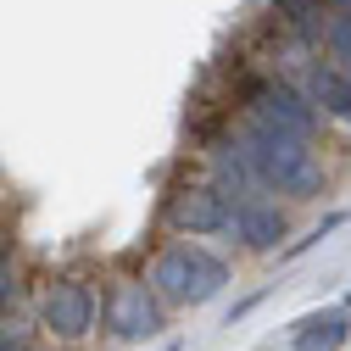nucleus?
I'll return each instance as SVG.
<instances>
[{
  "mask_svg": "<svg viewBox=\"0 0 351 351\" xmlns=\"http://www.w3.org/2000/svg\"><path fill=\"white\" fill-rule=\"evenodd\" d=\"M329 6H351V0H329Z\"/></svg>",
  "mask_w": 351,
  "mask_h": 351,
  "instance_id": "obj_16",
  "label": "nucleus"
},
{
  "mask_svg": "<svg viewBox=\"0 0 351 351\" xmlns=\"http://www.w3.org/2000/svg\"><path fill=\"white\" fill-rule=\"evenodd\" d=\"M318 45H329L335 67L351 73V6H335V17H324V39Z\"/></svg>",
  "mask_w": 351,
  "mask_h": 351,
  "instance_id": "obj_11",
  "label": "nucleus"
},
{
  "mask_svg": "<svg viewBox=\"0 0 351 351\" xmlns=\"http://www.w3.org/2000/svg\"><path fill=\"white\" fill-rule=\"evenodd\" d=\"M12 351H34V346H28V340H17V346H12Z\"/></svg>",
  "mask_w": 351,
  "mask_h": 351,
  "instance_id": "obj_15",
  "label": "nucleus"
},
{
  "mask_svg": "<svg viewBox=\"0 0 351 351\" xmlns=\"http://www.w3.org/2000/svg\"><path fill=\"white\" fill-rule=\"evenodd\" d=\"M274 12H279V23L295 34V39H306V45H318L324 39V0H274Z\"/></svg>",
  "mask_w": 351,
  "mask_h": 351,
  "instance_id": "obj_10",
  "label": "nucleus"
},
{
  "mask_svg": "<svg viewBox=\"0 0 351 351\" xmlns=\"http://www.w3.org/2000/svg\"><path fill=\"white\" fill-rule=\"evenodd\" d=\"M145 285L156 290L162 306H201V301H212L217 290L229 285V262L217 251H206L201 240H179V245L156 251Z\"/></svg>",
  "mask_w": 351,
  "mask_h": 351,
  "instance_id": "obj_2",
  "label": "nucleus"
},
{
  "mask_svg": "<svg viewBox=\"0 0 351 351\" xmlns=\"http://www.w3.org/2000/svg\"><path fill=\"white\" fill-rule=\"evenodd\" d=\"M245 117L279 128V134H295V140L318 134V106L306 101L295 84H285V78H251L245 84Z\"/></svg>",
  "mask_w": 351,
  "mask_h": 351,
  "instance_id": "obj_3",
  "label": "nucleus"
},
{
  "mask_svg": "<svg viewBox=\"0 0 351 351\" xmlns=\"http://www.w3.org/2000/svg\"><path fill=\"white\" fill-rule=\"evenodd\" d=\"M17 301V268H12V251L0 245V306Z\"/></svg>",
  "mask_w": 351,
  "mask_h": 351,
  "instance_id": "obj_13",
  "label": "nucleus"
},
{
  "mask_svg": "<svg viewBox=\"0 0 351 351\" xmlns=\"http://www.w3.org/2000/svg\"><path fill=\"white\" fill-rule=\"evenodd\" d=\"M234 195L223 184H184L179 195H167V229H179V234H229L234 223Z\"/></svg>",
  "mask_w": 351,
  "mask_h": 351,
  "instance_id": "obj_5",
  "label": "nucleus"
},
{
  "mask_svg": "<svg viewBox=\"0 0 351 351\" xmlns=\"http://www.w3.org/2000/svg\"><path fill=\"white\" fill-rule=\"evenodd\" d=\"M346 340H351V318L346 313H313V318H301L295 335H290L295 351H340Z\"/></svg>",
  "mask_w": 351,
  "mask_h": 351,
  "instance_id": "obj_9",
  "label": "nucleus"
},
{
  "mask_svg": "<svg viewBox=\"0 0 351 351\" xmlns=\"http://www.w3.org/2000/svg\"><path fill=\"white\" fill-rule=\"evenodd\" d=\"M346 306H351V290H346Z\"/></svg>",
  "mask_w": 351,
  "mask_h": 351,
  "instance_id": "obj_18",
  "label": "nucleus"
},
{
  "mask_svg": "<svg viewBox=\"0 0 351 351\" xmlns=\"http://www.w3.org/2000/svg\"><path fill=\"white\" fill-rule=\"evenodd\" d=\"M162 313H167V306L156 301V290L145 279H112L95 318L117 340H151V335H162Z\"/></svg>",
  "mask_w": 351,
  "mask_h": 351,
  "instance_id": "obj_4",
  "label": "nucleus"
},
{
  "mask_svg": "<svg viewBox=\"0 0 351 351\" xmlns=\"http://www.w3.org/2000/svg\"><path fill=\"white\" fill-rule=\"evenodd\" d=\"M306 101H313L324 117L351 128V73L346 67H313L306 73Z\"/></svg>",
  "mask_w": 351,
  "mask_h": 351,
  "instance_id": "obj_8",
  "label": "nucleus"
},
{
  "mask_svg": "<svg viewBox=\"0 0 351 351\" xmlns=\"http://www.w3.org/2000/svg\"><path fill=\"white\" fill-rule=\"evenodd\" d=\"M12 346H17V335H12V329H0V351H12Z\"/></svg>",
  "mask_w": 351,
  "mask_h": 351,
  "instance_id": "obj_14",
  "label": "nucleus"
},
{
  "mask_svg": "<svg viewBox=\"0 0 351 351\" xmlns=\"http://www.w3.org/2000/svg\"><path fill=\"white\" fill-rule=\"evenodd\" d=\"M229 234H234L245 251H274V245L285 240V212L251 195V201H240V206H234V223H229Z\"/></svg>",
  "mask_w": 351,
  "mask_h": 351,
  "instance_id": "obj_7",
  "label": "nucleus"
},
{
  "mask_svg": "<svg viewBox=\"0 0 351 351\" xmlns=\"http://www.w3.org/2000/svg\"><path fill=\"white\" fill-rule=\"evenodd\" d=\"M340 223H346V212H329V217H324V223H318V229H313V234H306V240H295V245H285V251H279V256H285V262H290V256H301V251H313V245H318V240H329V234H335V229H340Z\"/></svg>",
  "mask_w": 351,
  "mask_h": 351,
  "instance_id": "obj_12",
  "label": "nucleus"
},
{
  "mask_svg": "<svg viewBox=\"0 0 351 351\" xmlns=\"http://www.w3.org/2000/svg\"><path fill=\"white\" fill-rule=\"evenodd\" d=\"M229 145L240 151V162L251 167V179L262 190H279L295 201L324 190V167L313 156V140H295V134H279V128L256 123V117H240L229 128Z\"/></svg>",
  "mask_w": 351,
  "mask_h": 351,
  "instance_id": "obj_1",
  "label": "nucleus"
},
{
  "mask_svg": "<svg viewBox=\"0 0 351 351\" xmlns=\"http://www.w3.org/2000/svg\"><path fill=\"white\" fill-rule=\"evenodd\" d=\"M162 351H179V346H162Z\"/></svg>",
  "mask_w": 351,
  "mask_h": 351,
  "instance_id": "obj_17",
  "label": "nucleus"
},
{
  "mask_svg": "<svg viewBox=\"0 0 351 351\" xmlns=\"http://www.w3.org/2000/svg\"><path fill=\"white\" fill-rule=\"evenodd\" d=\"M95 313H101V301L84 279H56L45 290V329L56 340H84L95 329Z\"/></svg>",
  "mask_w": 351,
  "mask_h": 351,
  "instance_id": "obj_6",
  "label": "nucleus"
}]
</instances>
